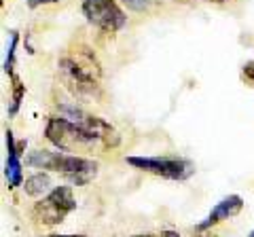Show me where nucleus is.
I'll return each instance as SVG.
<instances>
[{
    "label": "nucleus",
    "mask_w": 254,
    "mask_h": 237,
    "mask_svg": "<svg viewBox=\"0 0 254 237\" xmlns=\"http://www.w3.org/2000/svg\"><path fill=\"white\" fill-rule=\"evenodd\" d=\"M28 165L38 170H53L60 172L64 178L70 180L74 186H83L98 176V163L91 159L68 153H53V151H34L28 155Z\"/></svg>",
    "instance_id": "obj_1"
},
{
    "label": "nucleus",
    "mask_w": 254,
    "mask_h": 237,
    "mask_svg": "<svg viewBox=\"0 0 254 237\" xmlns=\"http://www.w3.org/2000/svg\"><path fill=\"white\" fill-rule=\"evenodd\" d=\"M45 136L53 146H58L64 153L91 148L95 144V140H98L95 133H91L89 129H85L81 125L68 121V118H64V117H51L49 121H47Z\"/></svg>",
    "instance_id": "obj_2"
},
{
    "label": "nucleus",
    "mask_w": 254,
    "mask_h": 237,
    "mask_svg": "<svg viewBox=\"0 0 254 237\" xmlns=\"http://www.w3.org/2000/svg\"><path fill=\"white\" fill-rule=\"evenodd\" d=\"M127 163L168 180H187L195 174V163L180 157H127Z\"/></svg>",
    "instance_id": "obj_3"
},
{
    "label": "nucleus",
    "mask_w": 254,
    "mask_h": 237,
    "mask_svg": "<svg viewBox=\"0 0 254 237\" xmlns=\"http://www.w3.org/2000/svg\"><path fill=\"white\" fill-rule=\"evenodd\" d=\"M74 208H76V199L72 195V188L55 186L43 201H38L34 205V216L41 220L43 225H58Z\"/></svg>",
    "instance_id": "obj_4"
},
{
    "label": "nucleus",
    "mask_w": 254,
    "mask_h": 237,
    "mask_svg": "<svg viewBox=\"0 0 254 237\" xmlns=\"http://www.w3.org/2000/svg\"><path fill=\"white\" fill-rule=\"evenodd\" d=\"M83 15L95 28L110 34L119 32L127 23L125 13L115 0H83Z\"/></svg>",
    "instance_id": "obj_5"
},
{
    "label": "nucleus",
    "mask_w": 254,
    "mask_h": 237,
    "mask_svg": "<svg viewBox=\"0 0 254 237\" xmlns=\"http://www.w3.org/2000/svg\"><path fill=\"white\" fill-rule=\"evenodd\" d=\"M242 208H244V199H242L240 195H229V197H225V199H220V201L212 208V212L208 214V218H205L203 223L197 225V231H205V229L218 225L220 220H229L231 216L240 214Z\"/></svg>",
    "instance_id": "obj_6"
},
{
    "label": "nucleus",
    "mask_w": 254,
    "mask_h": 237,
    "mask_svg": "<svg viewBox=\"0 0 254 237\" xmlns=\"http://www.w3.org/2000/svg\"><path fill=\"white\" fill-rule=\"evenodd\" d=\"M6 168H4V176H6V182H9L11 188L15 186H21L23 182V174H21V161H19V151H17V144H15V138H13V131H6Z\"/></svg>",
    "instance_id": "obj_7"
},
{
    "label": "nucleus",
    "mask_w": 254,
    "mask_h": 237,
    "mask_svg": "<svg viewBox=\"0 0 254 237\" xmlns=\"http://www.w3.org/2000/svg\"><path fill=\"white\" fill-rule=\"evenodd\" d=\"M23 188L30 197H41V195H49L53 188H51V178L47 174L38 172V174H32V176L26 178L23 182Z\"/></svg>",
    "instance_id": "obj_8"
},
{
    "label": "nucleus",
    "mask_w": 254,
    "mask_h": 237,
    "mask_svg": "<svg viewBox=\"0 0 254 237\" xmlns=\"http://www.w3.org/2000/svg\"><path fill=\"white\" fill-rule=\"evenodd\" d=\"M13 98H11V106H9V115H17V110L21 106V100H23V93H26V85H23L17 76H13Z\"/></svg>",
    "instance_id": "obj_9"
},
{
    "label": "nucleus",
    "mask_w": 254,
    "mask_h": 237,
    "mask_svg": "<svg viewBox=\"0 0 254 237\" xmlns=\"http://www.w3.org/2000/svg\"><path fill=\"white\" fill-rule=\"evenodd\" d=\"M15 47H17V34L11 36L9 49H6V58H4V72L11 74L13 72V58H15Z\"/></svg>",
    "instance_id": "obj_10"
},
{
    "label": "nucleus",
    "mask_w": 254,
    "mask_h": 237,
    "mask_svg": "<svg viewBox=\"0 0 254 237\" xmlns=\"http://www.w3.org/2000/svg\"><path fill=\"white\" fill-rule=\"evenodd\" d=\"M244 76L248 78V81H254V61H248V64L244 66Z\"/></svg>",
    "instance_id": "obj_11"
},
{
    "label": "nucleus",
    "mask_w": 254,
    "mask_h": 237,
    "mask_svg": "<svg viewBox=\"0 0 254 237\" xmlns=\"http://www.w3.org/2000/svg\"><path fill=\"white\" fill-rule=\"evenodd\" d=\"M53 2H60V0H28V6L30 9H36L41 4H53Z\"/></svg>",
    "instance_id": "obj_12"
},
{
    "label": "nucleus",
    "mask_w": 254,
    "mask_h": 237,
    "mask_svg": "<svg viewBox=\"0 0 254 237\" xmlns=\"http://www.w3.org/2000/svg\"><path fill=\"white\" fill-rule=\"evenodd\" d=\"M159 237H180V235H178L176 231H165V233H161Z\"/></svg>",
    "instance_id": "obj_13"
},
{
    "label": "nucleus",
    "mask_w": 254,
    "mask_h": 237,
    "mask_svg": "<svg viewBox=\"0 0 254 237\" xmlns=\"http://www.w3.org/2000/svg\"><path fill=\"white\" fill-rule=\"evenodd\" d=\"M47 237H85V235H47Z\"/></svg>",
    "instance_id": "obj_14"
},
{
    "label": "nucleus",
    "mask_w": 254,
    "mask_h": 237,
    "mask_svg": "<svg viewBox=\"0 0 254 237\" xmlns=\"http://www.w3.org/2000/svg\"><path fill=\"white\" fill-rule=\"evenodd\" d=\"M208 2H222V0H208Z\"/></svg>",
    "instance_id": "obj_15"
},
{
    "label": "nucleus",
    "mask_w": 254,
    "mask_h": 237,
    "mask_svg": "<svg viewBox=\"0 0 254 237\" xmlns=\"http://www.w3.org/2000/svg\"><path fill=\"white\" fill-rule=\"evenodd\" d=\"M136 237H150V235H136Z\"/></svg>",
    "instance_id": "obj_16"
},
{
    "label": "nucleus",
    "mask_w": 254,
    "mask_h": 237,
    "mask_svg": "<svg viewBox=\"0 0 254 237\" xmlns=\"http://www.w3.org/2000/svg\"><path fill=\"white\" fill-rule=\"evenodd\" d=\"M248 237H254V231H252V233H250V235H248Z\"/></svg>",
    "instance_id": "obj_17"
}]
</instances>
